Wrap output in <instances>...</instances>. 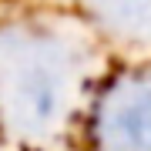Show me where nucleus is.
<instances>
[{"instance_id":"nucleus-1","label":"nucleus","mask_w":151,"mask_h":151,"mask_svg":"<svg viewBox=\"0 0 151 151\" xmlns=\"http://www.w3.org/2000/svg\"><path fill=\"white\" fill-rule=\"evenodd\" d=\"M118 151H151V91H131L108 118Z\"/></svg>"}]
</instances>
